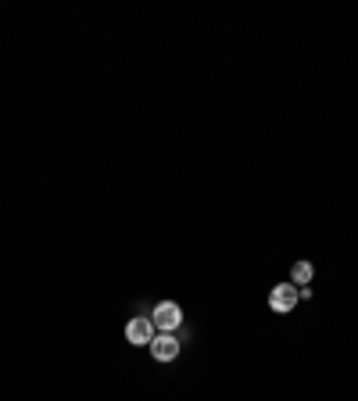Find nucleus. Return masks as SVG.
<instances>
[{"mask_svg":"<svg viewBox=\"0 0 358 401\" xmlns=\"http://www.w3.org/2000/svg\"><path fill=\"white\" fill-rule=\"evenodd\" d=\"M151 323H154V330H161V333H172V330H179V323H183V308H179L176 301H161V305L154 308V315H151Z\"/></svg>","mask_w":358,"mask_h":401,"instance_id":"obj_1","label":"nucleus"},{"mask_svg":"<svg viewBox=\"0 0 358 401\" xmlns=\"http://www.w3.org/2000/svg\"><path fill=\"white\" fill-rule=\"evenodd\" d=\"M125 341L136 344V348H147L154 341V323L147 319V315H136V319H129V326H125Z\"/></svg>","mask_w":358,"mask_h":401,"instance_id":"obj_2","label":"nucleus"},{"mask_svg":"<svg viewBox=\"0 0 358 401\" xmlns=\"http://www.w3.org/2000/svg\"><path fill=\"white\" fill-rule=\"evenodd\" d=\"M301 301V294H298V287L294 283H280V287H272V294H269V305H272V312H294V305Z\"/></svg>","mask_w":358,"mask_h":401,"instance_id":"obj_3","label":"nucleus"},{"mask_svg":"<svg viewBox=\"0 0 358 401\" xmlns=\"http://www.w3.org/2000/svg\"><path fill=\"white\" fill-rule=\"evenodd\" d=\"M151 355L158 358V362H172V358H179V341L172 333H158L151 341Z\"/></svg>","mask_w":358,"mask_h":401,"instance_id":"obj_4","label":"nucleus"},{"mask_svg":"<svg viewBox=\"0 0 358 401\" xmlns=\"http://www.w3.org/2000/svg\"><path fill=\"white\" fill-rule=\"evenodd\" d=\"M312 276H315L312 262H294V269H290V283H294V287H308Z\"/></svg>","mask_w":358,"mask_h":401,"instance_id":"obj_5","label":"nucleus"}]
</instances>
